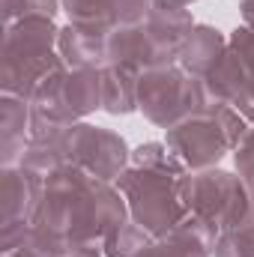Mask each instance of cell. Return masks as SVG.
Instances as JSON below:
<instances>
[{
  "instance_id": "cell-3",
  "label": "cell",
  "mask_w": 254,
  "mask_h": 257,
  "mask_svg": "<svg viewBox=\"0 0 254 257\" xmlns=\"http://www.w3.org/2000/svg\"><path fill=\"white\" fill-rule=\"evenodd\" d=\"M230 117V108H218V114L212 111L209 117H194L186 120L183 126H174L171 132V147L177 150V156L191 165V168H203L221 159L224 147L236 144L242 132L236 128H221Z\"/></svg>"
},
{
  "instance_id": "cell-5",
  "label": "cell",
  "mask_w": 254,
  "mask_h": 257,
  "mask_svg": "<svg viewBox=\"0 0 254 257\" xmlns=\"http://www.w3.org/2000/svg\"><path fill=\"white\" fill-rule=\"evenodd\" d=\"M218 60H221V36L209 27L194 30L191 39L186 42V51H183L186 69L194 75H203V72H212Z\"/></svg>"
},
{
  "instance_id": "cell-10",
  "label": "cell",
  "mask_w": 254,
  "mask_h": 257,
  "mask_svg": "<svg viewBox=\"0 0 254 257\" xmlns=\"http://www.w3.org/2000/svg\"><path fill=\"white\" fill-rule=\"evenodd\" d=\"M156 3H159L162 9H180V6H183V3H189V0H156Z\"/></svg>"
},
{
  "instance_id": "cell-2",
  "label": "cell",
  "mask_w": 254,
  "mask_h": 257,
  "mask_svg": "<svg viewBox=\"0 0 254 257\" xmlns=\"http://www.w3.org/2000/svg\"><path fill=\"white\" fill-rule=\"evenodd\" d=\"M138 102L147 111V117L159 126H171L183 117H191L197 105H206L197 99V84L186 81L180 72L171 69H156L138 84Z\"/></svg>"
},
{
  "instance_id": "cell-6",
  "label": "cell",
  "mask_w": 254,
  "mask_h": 257,
  "mask_svg": "<svg viewBox=\"0 0 254 257\" xmlns=\"http://www.w3.org/2000/svg\"><path fill=\"white\" fill-rule=\"evenodd\" d=\"M218 257H254V227H242L230 230L218 245Z\"/></svg>"
},
{
  "instance_id": "cell-7",
  "label": "cell",
  "mask_w": 254,
  "mask_h": 257,
  "mask_svg": "<svg viewBox=\"0 0 254 257\" xmlns=\"http://www.w3.org/2000/svg\"><path fill=\"white\" fill-rule=\"evenodd\" d=\"M236 162L245 168V174H248V183H251L254 189V132L242 141V147H239V153H236Z\"/></svg>"
},
{
  "instance_id": "cell-1",
  "label": "cell",
  "mask_w": 254,
  "mask_h": 257,
  "mask_svg": "<svg viewBox=\"0 0 254 257\" xmlns=\"http://www.w3.org/2000/svg\"><path fill=\"white\" fill-rule=\"evenodd\" d=\"M189 209L197 215V224L206 227L212 236L215 230H230L245 221V192L230 174H203L200 180L186 183Z\"/></svg>"
},
{
  "instance_id": "cell-9",
  "label": "cell",
  "mask_w": 254,
  "mask_h": 257,
  "mask_svg": "<svg viewBox=\"0 0 254 257\" xmlns=\"http://www.w3.org/2000/svg\"><path fill=\"white\" fill-rule=\"evenodd\" d=\"M242 12H245V21L251 24V30H254V0H245V6H242Z\"/></svg>"
},
{
  "instance_id": "cell-8",
  "label": "cell",
  "mask_w": 254,
  "mask_h": 257,
  "mask_svg": "<svg viewBox=\"0 0 254 257\" xmlns=\"http://www.w3.org/2000/svg\"><path fill=\"white\" fill-rule=\"evenodd\" d=\"M236 105H239V108H242V111L254 120V87H251V90H245V93L236 99Z\"/></svg>"
},
{
  "instance_id": "cell-4",
  "label": "cell",
  "mask_w": 254,
  "mask_h": 257,
  "mask_svg": "<svg viewBox=\"0 0 254 257\" xmlns=\"http://www.w3.org/2000/svg\"><path fill=\"white\" fill-rule=\"evenodd\" d=\"M126 180L129 197H132V209L141 221V227H156V230H168L177 224V215L183 209V186L174 183L171 177L177 174H156V171H141V174H129Z\"/></svg>"
}]
</instances>
